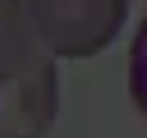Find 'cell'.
Returning a JSON list of instances; mask_svg holds the SVG:
<instances>
[{"mask_svg":"<svg viewBox=\"0 0 147 138\" xmlns=\"http://www.w3.org/2000/svg\"><path fill=\"white\" fill-rule=\"evenodd\" d=\"M55 106V55L37 37L28 0H0V138H46Z\"/></svg>","mask_w":147,"mask_h":138,"instance_id":"6da1fadb","label":"cell"},{"mask_svg":"<svg viewBox=\"0 0 147 138\" xmlns=\"http://www.w3.org/2000/svg\"><path fill=\"white\" fill-rule=\"evenodd\" d=\"M28 14L51 55L87 60L119 37L129 18V0H28Z\"/></svg>","mask_w":147,"mask_h":138,"instance_id":"7a4b0ae2","label":"cell"},{"mask_svg":"<svg viewBox=\"0 0 147 138\" xmlns=\"http://www.w3.org/2000/svg\"><path fill=\"white\" fill-rule=\"evenodd\" d=\"M129 83H133V101H138V110L147 115V18H142V28H138V41H133V55H129Z\"/></svg>","mask_w":147,"mask_h":138,"instance_id":"3957f363","label":"cell"}]
</instances>
